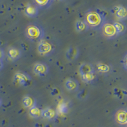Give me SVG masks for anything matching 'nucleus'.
<instances>
[{"mask_svg": "<svg viewBox=\"0 0 127 127\" xmlns=\"http://www.w3.org/2000/svg\"><path fill=\"white\" fill-rule=\"evenodd\" d=\"M50 0H35L36 3L41 6H43L46 5L48 3Z\"/></svg>", "mask_w": 127, "mask_h": 127, "instance_id": "obj_23", "label": "nucleus"}, {"mask_svg": "<svg viewBox=\"0 0 127 127\" xmlns=\"http://www.w3.org/2000/svg\"><path fill=\"white\" fill-rule=\"evenodd\" d=\"M65 86L68 91L71 92H76L78 91L79 87V84L78 80L74 78H68L65 81Z\"/></svg>", "mask_w": 127, "mask_h": 127, "instance_id": "obj_9", "label": "nucleus"}, {"mask_svg": "<svg viewBox=\"0 0 127 127\" xmlns=\"http://www.w3.org/2000/svg\"><path fill=\"white\" fill-rule=\"evenodd\" d=\"M113 12L116 14V15L117 16L119 19H125L127 17V10L125 8L123 7V6H116L113 9Z\"/></svg>", "mask_w": 127, "mask_h": 127, "instance_id": "obj_14", "label": "nucleus"}, {"mask_svg": "<svg viewBox=\"0 0 127 127\" xmlns=\"http://www.w3.org/2000/svg\"><path fill=\"white\" fill-rule=\"evenodd\" d=\"M61 90L59 89L57 87H55L51 91V95H53V96H57V95H59L61 94Z\"/></svg>", "mask_w": 127, "mask_h": 127, "instance_id": "obj_24", "label": "nucleus"}, {"mask_svg": "<svg viewBox=\"0 0 127 127\" xmlns=\"http://www.w3.org/2000/svg\"><path fill=\"white\" fill-rule=\"evenodd\" d=\"M121 64L124 67L125 70L127 71V54H125L124 57L123 58V59L121 61Z\"/></svg>", "mask_w": 127, "mask_h": 127, "instance_id": "obj_25", "label": "nucleus"}, {"mask_svg": "<svg viewBox=\"0 0 127 127\" xmlns=\"http://www.w3.org/2000/svg\"><path fill=\"white\" fill-rule=\"evenodd\" d=\"M1 105H2V99L0 97V107L1 106Z\"/></svg>", "mask_w": 127, "mask_h": 127, "instance_id": "obj_28", "label": "nucleus"}, {"mask_svg": "<svg viewBox=\"0 0 127 127\" xmlns=\"http://www.w3.org/2000/svg\"><path fill=\"white\" fill-rule=\"evenodd\" d=\"M114 119L118 125L125 127L127 125V111L126 109H121L116 111Z\"/></svg>", "mask_w": 127, "mask_h": 127, "instance_id": "obj_7", "label": "nucleus"}, {"mask_svg": "<svg viewBox=\"0 0 127 127\" xmlns=\"http://www.w3.org/2000/svg\"><path fill=\"white\" fill-rule=\"evenodd\" d=\"M104 16L100 14L98 12H90L86 16L87 24L89 27L95 29H101L104 24Z\"/></svg>", "mask_w": 127, "mask_h": 127, "instance_id": "obj_2", "label": "nucleus"}, {"mask_svg": "<svg viewBox=\"0 0 127 127\" xmlns=\"http://www.w3.org/2000/svg\"><path fill=\"white\" fill-rule=\"evenodd\" d=\"M101 30L103 36L107 39H114L119 36L113 24L105 23L102 27Z\"/></svg>", "mask_w": 127, "mask_h": 127, "instance_id": "obj_5", "label": "nucleus"}, {"mask_svg": "<svg viewBox=\"0 0 127 127\" xmlns=\"http://www.w3.org/2000/svg\"><path fill=\"white\" fill-rule=\"evenodd\" d=\"M79 72L82 81L85 83H93L97 79V74L91 64L87 62L82 64L79 68Z\"/></svg>", "mask_w": 127, "mask_h": 127, "instance_id": "obj_1", "label": "nucleus"}, {"mask_svg": "<svg viewBox=\"0 0 127 127\" xmlns=\"http://www.w3.org/2000/svg\"><path fill=\"white\" fill-rule=\"evenodd\" d=\"M113 25H114L116 29L118 34L121 35L125 33L126 30H127V28H126L125 24L123 22H120V21H117V22H114V23H113Z\"/></svg>", "mask_w": 127, "mask_h": 127, "instance_id": "obj_15", "label": "nucleus"}, {"mask_svg": "<svg viewBox=\"0 0 127 127\" xmlns=\"http://www.w3.org/2000/svg\"><path fill=\"white\" fill-rule=\"evenodd\" d=\"M4 51L0 47V60H3V58H4Z\"/></svg>", "mask_w": 127, "mask_h": 127, "instance_id": "obj_26", "label": "nucleus"}, {"mask_svg": "<svg viewBox=\"0 0 127 127\" xmlns=\"http://www.w3.org/2000/svg\"><path fill=\"white\" fill-rule=\"evenodd\" d=\"M69 111V107H68L67 104L64 102L59 103L57 108V114H62V115H65Z\"/></svg>", "mask_w": 127, "mask_h": 127, "instance_id": "obj_18", "label": "nucleus"}, {"mask_svg": "<svg viewBox=\"0 0 127 127\" xmlns=\"http://www.w3.org/2000/svg\"><path fill=\"white\" fill-rule=\"evenodd\" d=\"M87 95H88V91L86 90H82L78 94V97L79 99H85L87 98Z\"/></svg>", "mask_w": 127, "mask_h": 127, "instance_id": "obj_22", "label": "nucleus"}, {"mask_svg": "<svg viewBox=\"0 0 127 127\" xmlns=\"http://www.w3.org/2000/svg\"><path fill=\"white\" fill-rule=\"evenodd\" d=\"M89 26L87 24L81 20H78L76 24V29L78 32H85L88 29Z\"/></svg>", "mask_w": 127, "mask_h": 127, "instance_id": "obj_17", "label": "nucleus"}, {"mask_svg": "<svg viewBox=\"0 0 127 127\" xmlns=\"http://www.w3.org/2000/svg\"><path fill=\"white\" fill-rule=\"evenodd\" d=\"M38 51L41 55H49L54 52V47L50 42L41 40L38 44Z\"/></svg>", "mask_w": 127, "mask_h": 127, "instance_id": "obj_6", "label": "nucleus"}, {"mask_svg": "<svg viewBox=\"0 0 127 127\" xmlns=\"http://www.w3.org/2000/svg\"><path fill=\"white\" fill-rule=\"evenodd\" d=\"M114 95L118 99L122 100L126 97L127 92L124 90L120 89L119 88H115L114 89Z\"/></svg>", "mask_w": 127, "mask_h": 127, "instance_id": "obj_21", "label": "nucleus"}, {"mask_svg": "<svg viewBox=\"0 0 127 127\" xmlns=\"http://www.w3.org/2000/svg\"><path fill=\"white\" fill-rule=\"evenodd\" d=\"M8 57L12 61H16L19 60L22 56V52L19 48L14 46L9 48L7 52Z\"/></svg>", "mask_w": 127, "mask_h": 127, "instance_id": "obj_10", "label": "nucleus"}, {"mask_svg": "<svg viewBox=\"0 0 127 127\" xmlns=\"http://www.w3.org/2000/svg\"><path fill=\"white\" fill-rule=\"evenodd\" d=\"M79 55V50L76 46H71L66 52V58L68 61H74L77 59Z\"/></svg>", "mask_w": 127, "mask_h": 127, "instance_id": "obj_11", "label": "nucleus"}, {"mask_svg": "<svg viewBox=\"0 0 127 127\" xmlns=\"http://www.w3.org/2000/svg\"><path fill=\"white\" fill-rule=\"evenodd\" d=\"M22 104L26 108L30 109L36 105V100L31 95H26L22 100Z\"/></svg>", "mask_w": 127, "mask_h": 127, "instance_id": "obj_13", "label": "nucleus"}, {"mask_svg": "<svg viewBox=\"0 0 127 127\" xmlns=\"http://www.w3.org/2000/svg\"><path fill=\"white\" fill-rule=\"evenodd\" d=\"M38 10L35 6H32V4H28L26 6V14L30 17H34L37 15Z\"/></svg>", "mask_w": 127, "mask_h": 127, "instance_id": "obj_19", "label": "nucleus"}, {"mask_svg": "<svg viewBox=\"0 0 127 127\" xmlns=\"http://www.w3.org/2000/svg\"><path fill=\"white\" fill-rule=\"evenodd\" d=\"M97 69L98 72L101 73H107L111 71V67L106 64L99 62L97 64Z\"/></svg>", "mask_w": 127, "mask_h": 127, "instance_id": "obj_20", "label": "nucleus"}, {"mask_svg": "<svg viewBox=\"0 0 127 127\" xmlns=\"http://www.w3.org/2000/svg\"><path fill=\"white\" fill-rule=\"evenodd\" d=\"M59 1H62V0H59Z\"/></svg>", "mask_w": 127, "mask_h": 127, "instance_id": "obj_29", "label": "nucleus"}, {"mask_svg": "<svg viewBox=\"0 0 127 127\" xmlns=\"http://www.w3.org/2000/svg\"><path fill=\"white\" fill-rule=\"evenodd\" d=\"M3 66H4V65H3V60H0V71H1L2 69H3Z\"/></svg>", "mask_w": 127, "mask_h": 127, "instance_id": "obj_27", "label": "nucleus"}, {"mask_svg": "<svg viewBox=\"0 0 127 127\" xmlns=\"http://www.w3.org/2000/svg\"><path fill=\"white\" fill-rule=\"evenodd\" d=\"M13 81L15 84L24 87H28L31 84L32 78L27 72H17L15 74Z\"/></svg>", "mask_w": 127, "mask_h": 127, "instance_id": "obj_4", "label": "nucleus"}, {"mask_svg": "<svg viewBox=\"0 0 127 127\" xmlns=\"http://www.w3.org/2000/svg\"><path fill=\"white\" fill-rule=\"evenodd\" d=\"M57 116V111L54 109L48 107V108L42 110L41 117L44 118L46 120H54L56 118Z\"/></svg>", "mask_w": 127, "mask_h": 127, "instance_id": "obj_12", "label": "nucleus"}, {"mask_svg": "<svg viewBox=\"0 0 127 127\" xmlns=\"http://www.w3.org/2000/svg\"><path fill=\"white\" fill-rule=\"evenodd\" d=\"M33 71L36 75L43 77L49 72V67L43 62H37L34 66Z\"/></svg>", "mask_w": 127, "mask_h": 127, "instance_id": "obj_8", "label": "nucleus"}, {"mask_svg": "<svg viewBox=\"0 0 127 127\" xmlns=\"http://www.w3.org/2000/svg\"><path fill=\"white\" fill-rule=\"evenodd\" d=\"M42 109L37 106L32 107L29 109V114L32 118L35 119H38L41 117Z\"/></svg>", "mask_w": 127, "mask_h": 127, "instance_id": "obj_16", "label": "nucleus"}, {"mask_svg": "<svg viewBox=\"0 0 127 127\" xmlns=\"http://www.w3.org/2000/svg\"><path fill=\"white\" fill-rule=\"evenodd\" d=\"M25 32L27 38L32 41H40L45 35L43 29L36 25L28 26Z\"/></svg>", "mask_w": 127, "mask_h": 127, "instance_id": "obj_3", "label": "nucleus"}]
</instances>
